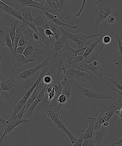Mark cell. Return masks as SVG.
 <instances>
[{"label":"cell","instance_id":"6da1fadb","mask_svg":"<svg viewBox=\"0 0 122 146\" xmlns=\"http://www.w3.org/2000/svg\"><path fill=\"white\" fill-rule=\"evenodd\" d=\"M72 88L77 92L82 101L87 106L92 105L95 102L99 100L109 99L113 101L117 99L97 90L90 89L80 85L77 81L72 80Z\"/></svg>","mask_w":122,"mask_h":146},{"label":"cell","instance_id":"7a4b0ae2","mask_svg":"<svg viewBox=\"0 0 122 146\" xmlns=\"http://www.w3.org/2000/svg\"><path fill=\"white\" fill-rule=\"evenodd\" d=\"M88 47V45L81 49H75L70 46L67 40L64 48L53 53L54 64L60 68L63 65L67 67L69 63L78 55L79 52L86 50Z\"/></svg>","mask_w":122,"mask_h":146},{"label":"cell","instance_id":"3957f363","mask_svg":"<svg viewBox=\"0 0 122 146\" xmlns=\"http://www.w3.org/2000/svg\"><path fill=\"white\" fill-rule=\"evenodd\" d=\"M115 7L111 1L108 0H98L95 4L94 12L95 15V29L111 13L114 12Z\"/></svg>","mask_w":122,"mask_h":146},{"label":"cell","instance_id":"277c9868","mask_svg":"<svg viewBox=\"0 0 122 146\" xmlns=\"http://www.w3.org/2000/svg\"><path fill=\"white\" fill-rule=\"evenodd\" d=\"M72 85V80L68 79L67 84L63 86L62 91L61 95L58 97L56 101L54 102H51L48 107L57 112L61 108H68L71 103Z\"/></svg>","mask_w":122,"mask_h":146},{"label":"cell","instance_id":"5b68a950","mask_svg":"<svg viewBox=\"0 0 122 146\" xmlns=\"http://www.w3.org/2000/svg\"><path fill=\"white\" fill-rule=\"evenodd\" d=\"M72 68L84 71L93 78L96 77L101 78L104 74V70L99 60L95 61L91 63L87 64L83 60L81 62L75 64Z\"/></svg>","mask_w":122,"mask_h":146},{"label":"cell","instance_id":"8992f818","mask_svg":"<svg viewBox=\"0 0 122 146\" xmlns=\"http://www.w3.org/2000/svg\"><path fill=\"white\" fill-rule=\"evenodd\" d=\"M45 109L47 110V114L49 121H53L59 129L67 134L71 140V143L74 142L76 138L73 135V133L65 125L61 118H60L59 115H58V113L48 107Z\"/></svg>","mask_w":122,"mask_h":146},{"label":"cell","instance_id":"52a82bcc","mask_svg":"<svg viewBox=\"0 0 122 146\" xmlns=\"http://www.w3.org/2000/svg\"><path fill=\"white\" fill-rule=\"evenodd\" d=\"M27 58L33 61H41L45 58V52L40 45L31 44L27 46L23 54Z\"/></svg>","mask_w":122,"mask_h":146},{"label":"cell","instance_id":"ba28073f","mask_svg":"<svg viewBox=\"0 0 122 146\" xmlns=\"http://www.w3.org/2000/svg\"><path fill=\"white\" fill-rule=\"evenodd\" d=\"M114 101L111 105L107 106L103 103H101L99 106L100 112L99 116L102 118L104 122L106 121H110V119L119 108L117 99Z\"/></svg>","mask_w":122,"mask_h":146},{"label":"cell","instance_id":"9c48e42d","mask_svg":"<svg viewBox=\"0 0 122 146\" xmlns=\"http://www.w3.org/2000/svg\"><path fill=\"white\" fill-rule=\"evenodd\" d=\"M31 121V119H18L16 114H11V117L7 120L4 130L3 135L0 138V145H1V141L6 135L11 133L13 130L15 129L16 127L23 122H30Z\"/></svg>","mask_w":122,"mask_h":146},{"label":"cell","instance_id":"30bf717a","mask_svg":"<svg viewBox=\"0 0 122 146\" xmlns=\"http://www.w3.org/2000/svg\"><path fill=\"white\" fill-rule=\"evenodd\" d=\"M104 35L101 33H97L93 35H87L85 34L83 32L78 33H73L69 32L67 37V39L72 40L76 43L78 47V49H81L85 47L87 40L92 37L96 36H103Z\"/></svg>","mask_w":122,"mask_h":146},{"label":"cell","instance_id":"8fae6325","mask_svg":"<svg viewBox=\"0 0 122 146\" xmlns=\"http://www.w3.org/2000/svg\"><path fill=\"white\" fill-rule=\"evenodd\" d=\"M66 74L67 78L70 80L84 82H91L93 81V78L89 74L81 70L75 68H69L66 71Z\"/></svg>","mask_w":122,"mask_h":146},{"label":"cell","instance_id":"7c38bea8","mask_svg":"<svg viewBox=\"0 0 122 146\" xmlns=\"http://www.w3.org/2000/svg\"><path fill=\"white\" fill-rule=\"evenodd\" d=\"M50 60V57H48L39 65L20 72L17 76V80L19 81H23L31 78L35 75L36 72L38 70L44 66L48 65Z\"/></svg>","mask_w":122,"mask_h":146},{"label":"cell","instance_id":"4fadbf2b","mask_svg":"<svg viewBox=\"0 0 122 146\" xmlns=\"http://www.w3.org/2000/svg\"><path fill=\"white\" fill-rule=\"evenodd\" d=\"M5 3H9V5H12L15 8L22 10L25 7H32L39 9L43 11L44 7L39 1L33 0H14V1H5Z\"/></svg>","mask_w":122,"mask_h":146},{"label":"cell","instance_id":"5bb4252c","mask_svg":"<svg viewBox=\"0 0 122 146\" xmlns=\"http://www.w3.org/2000/svg\"><path fill=\"white\" fill-rule=\"evenodd\" d=\"M48 69V67L47 66H44L43 68L42 71L40 73L39 76L37 78L36 81L31 85V87L28 88V91L24 94V95L22 97L21 100L19 101L17 103V104H21V105L24 106L25 105L26 102L27 100L30 97V96L32 94L33 92L34 91V90L35 89L37 86L38 85V84H41V81L42 79L44 74Z\"/></svg>","mask_w":122,"mask_h":146},{"label":"cell","instance_id":"9a60e30c","mask_svg":"<svg viewBox=\"0 0 122 146\" xmlns=\"http://www.w3.org/2000/svg\"><path fill=\"white\" fill-rule=\"evenodd\" d=\"M0 11L6 12L10 15L15 17L23 21V17L21 11L17 10L11 6L9 5L0 0Z\"/></svg>","mask_w":122,"mask_h":146},{"label":"cell","instance_id":"2e32d148","mask_svg":"<svg viewBox=\"0 0 122 146\" xmlns=\"http://www.w3.org/2000/svg\"><path fill=\"white\" fill-rule=\"evenodd\" d=\"M0 44L3 46H6L11 51V56L14 55L13 43L8 30H0Z\"/></svg>","mask_w":122,"mask_h":146},{"label":"cell","instance_id":"e0dca14e","mask_svg":"<svg viewBox=\"0 0 122 146\" xmlns=\"http://www.w3.org/2000/svg\"><path fill=\"white\" fill-rule=\"evenodd\" d=\"M59 28L61 35L59 38L55 41L53 46L54 52H56L64 48L67 40V37L68 35V31H66L61 26H59Z\"/></svg>","mask_w":122,"mask_h":146},{"label":"cell","instance_id":"ac0fdd59","mask_svg":"<svg viewBox=\"0 0 122 146\" xmlns=\"http://www.w3.org/2000/svg\"><path fill=\"white\" fill-rule=\"evenodd\" d=\"M23 33L28 37L31 44L35 45H39L42 42V41L39 34L30 27H27L26 29L24 30Z\"/></svg>","mask_w":122,"mask_h":146},{"label":"cell","instance_id":"d6986e66","mask_svg":"<svg viewBox=\"0 0 122 146\" xmlns=\"http://www.w3.org/2000/svg\"><path fill=\"white\" fill-rule=\"evenodd\" d=\"M43 11L46 17H47L49 21L54 23L57 25H60V26H61L62 25L70 27V28L73 29H75L78 27V26L77 25H72L69 24L64 23L60 21L59 17L57 16L51 14L45 10H44Z\"/></svg>","mask_w":122,"mask_h":146},{"label":"cell","instance_id":"ffe728a7","mask_svg":"<svg viewBox=\"0 0 122 146\" xmlns=\"http://www.w3.org/2000/svg\"><path fill=\"white\" fill-rule=\"evenodd\" d=\"M45 87L46 85L44 84L43 88L42 89V90L41 91H40L37 98L35 99L33 102L31 104V106H30L28 109L26 111H27V117H29L32 114L34 108L42 101L43 99L44 98V95H45Z\"/></svg>","mask_w":122,"mask_h":146},{"label":"cell","instance_id":"44dd1931","mask_svg":"<svg viewBox=\"0 0 122 146\" xmlns=\"http://www.w3.org/2000/svg\"><path fill=\"white\" fill-rule=\"evenodd\" d=\"M11 61L14 67L16 68L34 61L28 59L23 54H14L11 56Z\"/></svg>","mask_w":122,"mask_h":146},{"label":"cell","instance_id":"7402d4cb","mask_svg":"<svg viewBox=\"0 0 122 146\" xmlns=\"http://www.w3.org/2000/svg\"><path fill=\"white\" fill-rule=\"evenodd\" d=\"M97 118L92 117H88L89 125L87 131L84 133V139H90L93 138V133L94 130L95 125Z\"/></svg>","mask_w":122,"mask_h":146},{"label":"cell","instance_id":"603a6c76","mask_svg":"<svg viewBox=\"0 0 122 146\" xmlns=\"http://www.w3.org/2000/svg\"><path fill=\"white\" fill-rule=\"evenodd\" d=\"M106 128L102 127L96 131L95 137L94 139L95 146H100L102 143L103 140L107 134Z\"/></svg>","mask_w":122,"mask_h":146},{"label":"cell","instance_id":"cb8c5ba5","mask_svg":"<svg viewBox=\"0 0 122 146\" xmlns=\"http://www.w3.org/2000/svg\"><path fill=\"white\" fill-rule=\"evenodd\" d=\"M49 21L46 17L43 11H39L37 13L35 16L33 18V23L37 27H44L46 23Z\"/></svg>","mask_w":122,"mask_h":146},{"label":"cell","instance_id":"d4e9b609","mask_svg":"<svg viewBox=\"0 0 122 146\" xmlns=\"http://www.w3.org/2000/svg\"><path fill=\"white\" fill-rule=\"evenodd\" d=\"M26 24L23 23L19 26L17 29L16 31L15 38H14V41L13 46V50L14 53H15L17 47H18V44L19 40L21 35L23 34V28L26 25Z\"/></svg>","mask_w":122,"mask_h":146},{"label":"cell","instance_id":"484cf974","mask_svg":"<svg viewBox=\"0 0 122 146\" xmlns=\"http://www.w3.org/2000/svg\"><path fill=\"white\" fill-rule=\"evenodd\" d=\"M19 86L18 84L13 82L10 79L4 80L1 82L0 86V91L9 92L14 88Z\"/></svg>","mask_w":122,"mask_h":146},{"label":"cell","instance_id":"4316f807","mask_svg":"<svg viewBox=\"0 0 122 146\" xmlns=\"http://www.w3.org/2000/svg\"><path fill=\"white\" fill-rule=\"evenodd\" d=\"M42 86L41 84H38V85L37 86L35 89L34 90L32 94L27 100L26 102L24 107L25 108V112L27 110L28 108L29 107L31 106V104H32L35 99L37 98L40 91L39 88V86Z\"/></svg>","mask_w":122,"mask_h":146},{"label":"cell","instance_id":"83f0119b","mask_svg":"<svg viewBox=\"0 0 122 146\" xmlns=\"http://www.w3.org/2000/svg\"><path fill=\"white\" fill-rule=\"evenodd\" d=\"M102 38L103 36L97 37L95 38L94 41L91 44L88 45V47L85 50L84 54L83 55L84 58H87L93 52L94 48L97 46L99 43L101 41Z\"/></svg>","mask_w":122,"mask_h":146},{"label":"cell","instance_id":"f1b7e54d","mask_svg":"<svg viewBox=\"0 0 122 146\" xmlns=\"http://www.w3.org/2000/svg\"><path fill=\"white\" fill-rule=\"evenodd\" d=\"M37 28H38L39 35L43 42L45 44L46 46L53 47V44L50 40L49 38L46 35L45 32V29L44 27H38Z\"/></svg>","mask_w":122,"mask_h":146},{"label":"cell","instance_id":"f546056e","mask_svg":"<svg viewBox=\"0 0 122 146\" xmlns=\"http://www.w3.org/2000/svg\"><path fill=\"white\" fill-rule=\"evenodd\" d=\"M22 15L23 17V22L24 21H33V17L31 14V9L29 7H25L23 9Z\"/></svg>","mask_w":122,"mask_h":146},{"label":"cell","instance_id":"4dcf8cb0","mask_svg":"<svg viewBox=\"0 0 122 146\" xmlns=\"http://www.w3.org/2000/svg\"><path fill=\"white\" fill-rule=\"evenodd\" d=\"M50 26V29L53 34L55 40H57L61 35V31H60L59 27V25L54 23L52 22L48 21Z\"/></svg>","mask_w":122,"mask_h":146},{"label":"cell","instance_id":"1f68e13d","mask_svg":"<svg viewBox=\"0 0 122 146\" xmlns=\"http://www.w3.org/2000/svg\"><path fill=\"white\" fill-rule=\"evenodd\" d=\"M19 26V21L15 20L11 24V27L8 29L10 36L12 40L13 44L14 38H15L16 31Z\"/></svg>","mask_w":122,"mask_h":146},{"label":"cell","instance_id":"d6a6232c","mask_svg":"<svg viewBox=\"0 0 122 146\" xmlns=\"http://www.w3.org/2000/svg\"><path fill=\"white\" fill-rule=\"evenodd\" d=\"M118 21V16L115 12L110 14L105 19L106 23L109 25H113L115 24Z\"/></svg>","mask_w":122,"mask_h":146},{"label":"cell","instance_id":"836d02e7","mask_svg":"<svg viewBox=\"0 0 122 146\" xmlns=\"http://www.w3.org/2000/svg\"><path fill=\"white\" fill-rule=\"evenodd\" d=\"M104 45L105 44H103V45L100 47L99 49L98 50L97 52H96L95 54H94L92 56L90 57L89 59L86 60H84V62H85L86 64H89L95 61L98 60L99 53L100 51L102 49L103 47L104 46Z\"/></svg>","mask_w":122,"mask_h":146},{"label":"cell","instance_id":"e575fe53","mask_svg":"<svg viewBox=\"0 0 122 146\" xmlns=\"http://www.w3.org/2000/svg\"><path fill=\"white\" fill-rule=\"evenodd\" d=\"M84 57L83 55H78L75 58L72 60L69 63L68 65L66 68L67 70L70 68H72L73 65L75 64L79 63L80 62H81L84 60Z\"/></svg>","mask_w":122,"mask_h":146},{"label":"cell","instance_id":"d590c367","mask_svg":"<svg viewBox=\"0 0 122 146\" xmlns=\"http://www.w3.org/2000/svg\"><path fill=\"white\" fill-rule=\"evenodd\" d=\"M84 133H82L79 138H76L74 142L71 143L70 146H81L84 141Z\"/></svg>","mask_w":122,"mask_h":146},{"label":"cell","instance_id":"8d00e7d4","mask_svg":"<svg viewBox=\"0 0 122 146\" xmlns=\"http://www.w3.org/2000/svg\"><path fill=\"white\" fill-rule=\"evenodd\" d=\"M31 44V42L25 39L24 38L23 34L19 40L18 47L27 46Z\"/></svg>","mask_w":122,"mask_h":146},{"label":"cell","instance_id":"74e56055","mask_svg":"<svg viewBox=\"0 0 122 146\" xmlns=\"http://www.w3.org/2000/svg\"><path fill=\"white\" fill-rule=\"evenodd\" d=\"M43 81L44 84L46 85H48L52 83L53 78L51 71H49L47 75L44 76L43 78Z\"/></svg>","mask_w":122,"mask_h":146},{"label":"cell","instance_id":"f35d334b","mask_svg":"<svg viewBox=\"0 0 122 146\" xmlns=\"http://www.w3.org/2000/svg\"><path fill=\"white\" fill-rule=\"evenodd\" d=\"M46 1L47 3L51 5L55 9L56 12L61 15V12H60L59 7L57 4L56 1L55 0H47V1Z\"/></svg>","mask_w":122,"mask_h":146},{"label":"cell","instance_id":"ab89813d","mask_svg":"<svg viewBox=\"0 0 122 146\" xmlns=\"http://www.w3.org/2000/svg\"><path fill=\"white\" fill-rule=\"evenodd\" d=\"M116 38L118 44V54L120 57L122 58V41L121 38L118 35L116 36Z\"/></svg>","mask_w":122,"mask_h":146},{"label":"cell","instance_id":"60d3db41","mask_svg":"<svg viewBox=\"0 0 122 146\" xmlns=\"http://www.w3.org/2000/svg\"><path fill=\"white\" fill-rule=\"evenodd\" d=\"M81 146H95L94 139L84 140Z\"/></svg>","mask_w":122,"mask_h":146},{"label":"cell","instance_id":"b9f144b4","mask_svg":"<svg viewBox=\"0 0 122 146\" xmlns=\"http://www.w3.org/2000/svg\"><path fill=\"white\" fill-rule=\"evenodd\" d=\"M110 82H111L115 86L117 89L122 92V85L120 84L117 81L116 79L114 78H109Z\"/></svg>","mask_w":122,"mask_h":146},{"label":"cell","instance_id":"7bdbcfd3","mask_svg":"<svg viewBox=\"0 0 122 146\" xmlns=\"http://www.w3.org/2000/svg\"><path fill=\"white\" fill-rule=\"evenodd\" d=\"M23 23L31 27V29H32L33 30H34V31H35L38 34L37 27V26L35 25V24L33 22L26 21L23 22Z\"/></svg>","mask_w":122,"mask_h":146},{"label":"cell","instance_id":"ee69618b","mask_svg":"<svg viewBox=\"0 0 122 146\" xmlns=\"http://www.w3.org/2000/svg\"><path fill=\"white\" fill-rule=\"evenodd\" d=\"M103 43L105 44H110L111 41V38L109 36L106 35L102 38Z\"/></svg>","mask_w":122,"mask_h":146},{"label":"cell","instance_id":"f6af8a7d","mask_svg":"<svg viewBox=\"0 0 122 146\" xmlns=\"http://www.w3.org/2000/svg\"><path fill=\"white\" fill-rule=\"evenodd\" d=\"M27 46L17 47L14 54H23Z\"/></svg>","mask_w":122,"mask_h":146},{"label":"cell","instance_id":"bcb514c9","mask_svg":"<svg viewBox=\"0 0 122 146\" xmlns=\"http://www.w3.org/2000/svg\"><path fill=\"white\" fill-rule=\"evenodd\" d=\"M86 2V0H84V1H83L82 4L81 8H80V9L79 10V11H78V12L77 13L75 14V17L80 16L82 11H83V9H84L85 7V5Z\"/></svg>","mask_w":122,"mask_h":146},{"label":"cell","instance_id":"7dc6e473","mask_svg":"<svg viewBox=\"0 0 122 146\" xmlns=\"http://www.w3.org/2000/svg\"><path fill=\"white\" fill-rule=\"evenodd\" d=\"M115 113L121 118V121L122 122V105L119 106V108L116 111Z\"/></svg>","mask_w":122,"mask_h":146},{"label":"cell","instance_id":"c3c4849f","mask_svg":"<svg viewBox=\"0 0 122 146\" xmlns=\"http://www.w3.org/2000/svg\"><path fill=\"white\" fill-rule=\"evenodd\" d=\"M7 121V120L4 119L2 117H1V116H0V121H1V122L2 123L4 127L5 126Z\"/></svg>","mask_w":122,"mask_h":146},{"label":"cell","instance_id":"681fc988","mask_svg":"<svg viewBox=\"0 0 122 146\" xmlns=\"http://www.w3.org/2000/svg\"><path fill=\"white\" fill-rule=\"evenodd\" d=\"M113 90L116 92L118 93L121 96V98L122 99V92L120 91L119 90L117 89V88H114L113 89Z\"/></svg>","mask_w":122,"mask_h":146},{"label":"cell","instance_id":"f907efd6","mask_svg":"<svg viewBox=\"0 0 122 146\" xmlns=\"http://www.w3.org/2000/svg\"><path fill=\"white\" fill-rule=\"evenodd\" d=\"M110 124H111V123H110V121H106L103 123L102 127H107L109 125H110Z\"/></svg>","mask_w":122,"mask_h":146},{"label":"cell","instance_id":"816d5d0a","mask_svg":"<svg viewBox=\"0 0 122 146\" xmlns=\"http://www.w3.org/2000/svg\"><path fill=\"white\" fill-rule=\"evenodd\" d=\"M44 28L45 29H50V26L49 23L48 21V22L46 23L45 25L44 26Z\"/></svg>","mask_w":122,"mask_h":146},{"label":"cell","instance_id":"f5cc1de1","mask_svg":"<svg viewBox=\"0 0 122 146\" xmlns=\"http://www.w3.org/2000/svg\"><path fill=\"white\" fill-rule=\"evenodd\" d=\"M122 143V137L121 138H119L118 141H116L115 143V144L116 145H118L119 144L121 143Z\"/></svg>","mask_w":122,"mask_h":146},{"label":"cell","instance_id":"db71d44e","mask_svg":"<svg viewBox=\"0 0 122 146\" xmlns=\"http://www.w3.org/2000/svg\"><path fill=\"white\" fill-rule=\"evenodd\" d=\"M5 19V17H0V22H1V21H4V20Z\"/></svg>","mask_w":122,"mask_h":146}]
</instances>
